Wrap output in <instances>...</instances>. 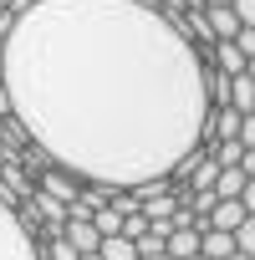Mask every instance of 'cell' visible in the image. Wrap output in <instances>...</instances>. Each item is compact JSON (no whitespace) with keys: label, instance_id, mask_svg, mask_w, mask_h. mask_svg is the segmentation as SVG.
<instances>
[{"label":"cell","instance_id":"21","mask_svg":"<svg viewBox=\"0 0 255 260\" xmlns=\"http://www.w3.org/2000/svg\"><path fill=\"white\" fill-rule=\"evenodd\" d=\"M194 6H230V0H194Z\"/></svg>","mask_w":255,"mask_h":260},{"label":"cell","instance_id":"13","mask_svg":"<svg viewBox=\"0 0 255 260\" xmlns=\"http://www.w3.org/2000/svg\"><path fill=\"white\" fill-rule=\"evenodd\" d=\"M92 224H97V235H102V240H107V235H122V214H117L112 204L92 209Z\"/></svg>","mask_w":255,"mask_h":260},{"label":"cell","instance_id":"5","mask_svg":"<svg viewBox=\"0 0 255 260\" xmlns=\"http://www.w3.org/2000/svg\"><path fill=\"white\" fill-rule=\"evenodd\" d=\"M204 21H209V36H214V41H235V36H240L235 6H204Z\"/></svg>","mask_w":255,"mask_h":260},{"label":"cell","instance_id":"2","mask_svg":"<svg viewBox=\"0 0 255 260\" xmlns=\"http://www.w3.org/2000/svg\"><path fill=\"white\" fill-rule=\"evenodd\" d=\"M0 260H41V240L31 235L16 189L0 184Z\"/></svg>","mask_w":255,"mask_h":260},{"label":"cell","instance_id":"4","mask_svg":"<svg viewBox=\"0 0 255 260\" xmlns=\"http://www.w3.org/2000/svg\"><path fill=\"white\" fill-rule=\"evenodd\" d=\"M164 255H169V260L199 255V224H174V230L164 235Z\"/></svg>","mask_w":255,"mask_h":260},{"label":"cell","instance_id":"3","mask_svg":"<svg viewBox=\"0 0 255 260\" xmlns=\"http://www.w3.org/2000/svg\"><path fill=\"white\" fill-rule=\"evenodd\" d=\"M36 189H41L46 199H56V204H72V199H77V189H82V179H77V174H67V169H56V164H41Z\"/></svg>","mask_w":255,"mask_h":260},{"label":"cell","instance_id":"23","mask_svg":"<svg viewBox=\"0 0 255 260\" xmlns=\"http://www.w3.org/2000/svg\"><path fill=\"white\" fill-rule=\"evenodd\" d=\"M189 260H209V255H189Z\"/></svg>","mask_w":255,"mask_h":260},{"label":"cell","instance_id":"15","mask_svg":"<svg viewBox=\"0 0 255 260\" xmlns=\"http://www.w3.org/2000/svg\"><path fill=\"white\" fill-rule=\"evenodd\" d=\"M240 148H255V112H240V133H235Z\"/></svg>","mask_w":255,"mask_h":260},{"label":"cell","instance_id":"18","mask_svg":"<svg viewBox=\"0 0 255 260\" xmlns=\"http://www.w3.org/2000/svg\"><path fill=\"white\" fill-rule=\"evenodd\" d=\"M245 77H250V82H255V56H250V61H245Z\"/></svg>","mask_w":255,"mask_h":260},{"label":"cell","instance_id":"12","mask_svg":"<svg viewBox=\"0 0 255 260\" xmlns=\"http://www.w3.org/2000/svg\"><path fill=\"white\" fill-rule=\"evenodd\" d=\"M41 260H82V250L67 235H56V240H41Z\"/></svg>","mask_w":255,"mask_h":260},{"label":"cell","instance_id":"11","mask_svg":"<svg viewBox=\"0 0 255 260\" xmlns=\"http://www.w3.org/2000/svg\"><path fill=\"white\" fill-rule=\"evenodd\" d=\"M240 189H245V169H240V164L219 169V179H214V194H219V199H240Z\"/></svg>","mask_w":255,"mask_h":260},{"label":"cell","instance_id":"17","mask_svg":"<svg viewBox=\"0 0 255 260\" xmlns=\"http://www.w3.org/2000/svg\"><path fill=\"white\" fill-rule=\"evenodd\" d=\"M240 204H245V214H255V174H245V189H240Z\"/></svg>","mask_w":255,"mask_h":260},{"label":"cell","instance_id":"10","mask_svg":"<svg viewBox=\"0 0 255 260\" xmlns=\"http://www.w3.org/2000/svg\"><path fill=\"white\" fill-rule=\"evenodd\" d=\"M97 255H102V260H138V245L128 240V235H107V240L97 245Z\"/></svg>","mask_w":255,"mask_h":260},{"label":"cell","instance_id":"8","mask_svg":"<svg viewBox=\"0 0 255 260\" xmlns=\"http://www.w3.org/2000/svg\"><path fill=\"white\" fill-rule=\"evenodd\" d=\"M67 240H72L77 250H97V245H102V235H97L92 214H87V219H67Z\"/></svg>","mask_w":255,"mask_h":260},{"label":"cell","instance_id":"1","mask_svg":"<svg viewBox=\"0 0 255 260\" xmlns=\"http://www.w3.org/2000/svg\"><path fill=\"white\" fill-rule=\"evenodd\" d=\"M204 56L153 0H26L0 31V92L46 164L133 189L204 143Z\"/></svg>","mask_w":255,"mask_h":260},{"label":"cell","instance_id":"6","mask_svg":"<svg viewBox=\"0 0 255 260\" xmlns=\"http://www.w3.org/2000/svg\"><path fill=\"white\" fill-rule=\"evenodd\" d=\"M240 219H245V204H240V199H214V209L204 214V230H230V235H235Z\"/></svg>","mask_w":255,"mask_h":260},{"label":"cell","instance_id":"9","mask_svg":"<svg viewBox=\"0 0 255 260\" xmlns=\"http://www.w3.org/2000/svg\"><path fill=\"white\" fill-rule=\"evenodd\" d=\"M230 107L235 112H255V82L240 72V77H230Z\"/></svg>","mask_w":255,"mask_h":260},{"label":"cell","instance_id":"20","mask_svg":"<svg viewBox=\"0 0 255 260\" xmlns=\"http://www.w3.org/2000/svg\"><path fill=\"white\" fill-rule=\"evenodd\" d=\"M138 260H169V255H164V250H153V255H138Z\"/></svg>","mask_w":255,"mask_h":260},{"label":"cell","instance_id":"19","mask_svg":"<svg viewBox=\"0 0 255 260\" xmlns=\"http://www.w3.org/2000/svg\"><path fill=\"white\" fill-rule=\"evenodd\" d=\"M225 260H255V255H245V250H235V255H225Z\"/></svg>","mask_w":255,"mask_h":260},{"label":"cell","instance_id":"16","mask_svg":"<svg viewBox=\"0 0 255 260\" xmlns=\"http://www.w3.org/2000/svg\"><path fill=\"white\" fill-rule=\"evenodd\" d=\"M230 6H235L240 26H255V0H230Z\"/></svg>","mask_w":255,"mask_h":260},{"label":"cell","instance_id":"14","mask_svg":"<svg viewBox=\"0 0 255 260\" xmlns=\"http://www.w3.org/2000/svg\"><path fill=\"white\" fill-rule=\"evenodd\" d=\"M235 250H245V255H255V214H245V219L235 224Z\"/></svg>","mask_w":255,"mask_h":260},{"label":"cell","instance_id":"22","mask_svg":"<svg viewBox=\"0 0 255 260\" xmlns=\"http://www.w3.org/2000/svg\"><path fill=\"white\" fill-rule=\"evenodd\" d=\"M82 260H102V255H97V250H82Z\"/></svg>","mask_w":255,"mask_h":260},{"label":"cell","instance_id":"7","mask_svg":"<svg viewBox=\"0 0 255 260\" xmlns=\"http://www.w3.org/2000/svg\"><path fill=\"white\" fill-rule=\"evenodd\" d=\"M199 255H209V260L235 255V235L230 230H199Z\"/></svg>","mask_w":255,"mask_h":260}]
</instances>
